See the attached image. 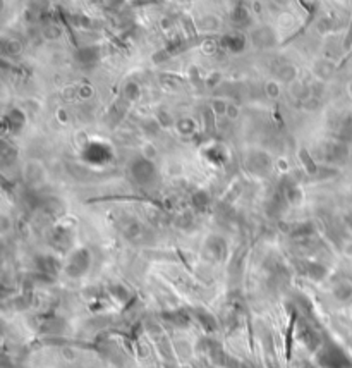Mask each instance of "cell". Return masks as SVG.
<instances>
[{
  "label": "cell",
  "instance_id": "obj_17",
  "mask_svg": "<svg viewBox=\"0 0 352 368\" xmlns=\"http://www.w3.org/2000/svg\"><path fill=\"white\" fill-rule=\"evenodd\" d=\"M122 97H124V102L126 103H134L137 98H139V86H137V83H127L126 88L122 90Z\"/></svg>",
  "mask_w": 352,
  "mask_h": 368
},
{
  "label": "cell",
  "instance_id": "obj_16",
  "mask_svg": "<svg viewBox=\"0 0 352 368\" xmlns=\"http://www.w3.org/2000/svg\"><path fill=\"white\" fill-rule=\"evenodd\" d=\"M160 84L167 90H179L184 86V79L174 74H165V76H160Z\"/></svg>",
  "mask_w": 352,
  "mask_h": 368
},
{
  "label": "cell",
  "instance_id": "obj_22",
  "mask_svg": "<svg viewBox=\"0 0 352 368\" xmlns=\"http://www.w3.org/2000/svg\"><path fill=\"white\" fill-rule=\"evenodd\" d=\"M2 50H4L5 55H18L19 52H21V43L18 42V40H11V42H7V40H4V43H2Z\"/></svg>",
  "mask_w": 352,
  "mask_h": 368
},
{
  "label": "cell",
  "instance_id": "obj_18",
  "mask_svg": "<svg viewBox=\"0 0 352 368\" xmlns=\"http://www.w3.org/2000/svg\"><path fill=\"white\" fill-rule=\"evenodd\" d=\"M124 236H126L127 239H137L141 236V232H143V227H141V224L137 221H129L124 224Z\"/></svg>",
  "mask_w": 352,
  "mask_h": 368
},
{
  "label": "cell",
  "instance_id": "obj_6",
  "mask_svg": "<svg viewBox=\"0 0 352 368\" xmlns=\"http://www.w3.org/2000/svg\"><path fill=\"white\" fill-rule=\"evenodd\" d=\"M206 249L210 253V256H213V260H223L227 255V245L222 238L219 236H211L206 241Z\"/></svg>",
  "mask_w": 352,
  "mask_h": 368
},
{
  "label": "cell",
  "instance_id": "obj_30",
  "mask_svg": "<svg viewBox=\"0 0 352 368\" xmlns=\"http://www.w3.org/2000/svg\"><path fill=\"white\" fill-rule=\"evenodd\" d=\"M225 116L229 117V119H237V116H239V107H237V105H234V103H229V107H227Z\"/></svg>",
  "mask_w": 352,
  "mask_h": 368
},
{
  "label": "cell",
  "instance_id": "obj_19",
  "mask_svg": "<svg viewBox=\"0 0 352 368\" xmlns=\"http://www.w3.org/2000/svg\"><path fill=\"white\" fill-rule=\"evenodd\" d=\"M296 319H297V315L296 313H292L289 330H287V336H286V358L287 360H290V353H292V334H294V325H296Z\"/></svg>",
  "mask_w": 352,
  "mask_h": 368
},
{
  "label": "cell",
  "instance_id": "obj_12",
  "mask_svg": "<svg viewBox=\"0 0 352 368\" xmlns=\"http://www.w3.org/2000/svg\"><path fill=\"white\" fill-rule=\"evenodd\" d=\"M304 272H306V275L309 279L320 282V281H323V279L327 277L328 270H327V267H323L321 263L309 262V263H304Z\"/></svg>",
  "mask_w": 352,
  "mask_h": 368
},
{
  "label": "cell",
  "instance_id": "obj_15",
  "mask_svg": "<svg viewBox=\"0 0 352 368\" xmlns=\"http://www.w3.org/2000/svg\"><path fill=\"white\" fill-rule=\"evenodd\" d=\"M176 129L180 136H193L196 133V123L189 117H182L176 123Z\"/></svg>",
  "mask_w": 352,
  "mask_h": 368
},
{
  "label": "cell",
  "instance_id": "obj_9",
  "mask_svg": "<svg viewBox=\"0 0 352 368\" xmlns=\"http://www.w3.org/2000/svg\"><path fill=\"white\" fill-rule=\"evenodd\" d=\"M301 339H303L304 346L309 351H316V347L320 346V336H318L316 330L309 325L301 327Z\"/></svg>",
  "mask_w": 352,
  "mask_h": 368
},
{
  "label": "cell",
  "instance_id": "obj_31",
  "mask_svg": "<svg viewBox=\"0 0 352 368\" xmlns=\"http://www.w3.org/2000/svg\"><path fill=\"white\" fill-rule=\"evenodd\" d=\"M342 251H344L345 256H351V258H352V239H347V241L344 243V246H342Z\"/></svg>",
  "mask_w": 352,
  "mask_h": 368
},
{
  "label": "cell",
  "instance_id": "obj_21",
  "mask_svg": "<svg viewBox=\"0 0 352 368\" xmlns=\"http://www.w3.org/2000/svg\"><path fill=\"white\" fill-rule=\"evenodd\" d=\"M264 93H266V97L271 100L278 98V97H280V83L275 79H270L264 84Z\"/></svg>",
  "mask_w": 352,
  "mask_h": 368
},
{
  "label": "cell",
  "instance_id": "obj_32",
  "mask_svg": "<svg viewBox=\"0 0 352 368\" xmlns=\"http://www.w3.org/2000/svg\"><path fill=\"white\" fill-rule=\"evenodd\" d=\"M347 91H349V95H351V98H352V81L347 84Z\"/></svg>",
  "mask_w": 352,
  "mask_h": 368
},
{
  "label": "cell",
  "instance_id": "obj_7",
  "mask_svg": "<svg viewBox=\"0 0 352 368\" xmlns=\"http://www.w3.org/2000/svg\"><path fill=\"white\" fill-rule=\"evenodd\" d=\"M289 93H290V97L296 100V102H304L306 98L313 97V95H311L309 84H308L306 81H303V79H297V81H294L292 84H289Z\"/></svg>",
  "mask_w": 352,
  "mask_h": 368
},
{
  "label": "cell",
  "instance_id": "obj_1",
  "mask_svg": "<svg viewBox=\"0 0 352 368\" xmlns=\"http://www.w3.org/2000/svg\"><path fill=\"white\" fill-rule=\"evenodd\" d=\"M89 265H91V255L86 248H79L72 251L69 256V262L66 265V273L69 277H81L88 272Z\"/></svg>",
  "mask_w": 352,
  "mask_h": 368
},
{
  "label": "cell",
  "instance_id": "obj_11",
  "mask_svg": "<svg viewBox=\"0 0 352 368\" xmlns=\"http://www.w3.org/2000/svg\"><path fill=\"white\" fill-rule=\"evenodd\" d=\"M222 45L225 47L227 50H230V52H242L244 47H246V38H244L242 35H237V33H234V35L223 36Z\"/></svg>",
  "mask_w": 352,
  "mask_h": 368
},
{
  "label": "cell",
  "instance_id": "obj_8",
  "mask_svg": "<svg viewBox=\"0 0 352 368\" xmlns=\"http://www.w3.org/2000/svg\"><path fill=\"white\" fill-rule=\"evenodd\" d=\"M299 79V71H297L296 66L292 64H284V66L278 67L277 71V81L284 84H292L294 81Z\"/></svg>",
  "mask_w": 352,
  "mask_h": 368
},
{
  "label": "cell",
  "instance_id": "obj_3",
  "mask_svg": "<svg viewBox=\"0 0 352 368\" xmlns=\"http://www.w3.org/2000/svg\"><path fill=\"white\" fill-rule=\"evenodd\" d=\"M247 169L256 175H266L271 171V158L264 151H251L247 157Z\"/></svg>",
  "mask_w": 352,
  "mask_h": 368
},
{
  "label": "cell",
  "instance_id": "obj_24",
  "mask_svg": "<svg viewBox=\"0 0 352 368\" xmlns=\"http://www.w3.org/2000/svg\"><path fill=\"white\" fill-rule=\"evenodd\" d=\"M193 205L198 210H203V208L208 207V195L204 191H198V193L193 195Z\"/></svg>",
  "mask_w": 352,
  "mask_h": 368
},
{
  "label": "cell",
  "instance_id": "obj_29",
  "mask_svg": "<svg viewBox=\"0 0 352 368\" xmlns=\"http://www.w3.org/2000/svg\"><path fill=\"white\" fill-rule=\"evenodd\" d=\"M60 28L59 26H50V28L45 29V38L46 40H57L60 36Z\"/></svg>",
  "mask_w": 352,
  "mask_h": 368
},
{
  "label": "cell",
  "instance_id": "obj_28",
  "mask_svg": "<svg viewBox=\"0 0 352 368\" xmlns=\"http://www.w3.org/2000/svg\"><path fill=\"white\" fill-rule=\"evenodd\" d=\"M141 150H143V155H141V157L148 158V160H152V158L156 155V148L153 147L152 143H145V145H143V148H141Z\"/></svg>",
  "mask_w": 352,
  "mask_h": 368
},
{
  "label": "cell",
  "instance_id": "obj_27",
  "mask_svg": "<svg viewBox=\"0 0 352 368\" xmlns=\"http://www.w3.org/2000/svg\"><path fill=\"white\" fill-rule=\"evenodd\" d=\"M318 107H320V98H316V97H309V98H306L304 102H301V109L308 110V112H313Z\"/></svg>",
  "mask_w": 352,
  "mask_h": 368
},
{
  "label": "cell",
  "instance_id": "obj_20",
  "mask_svg": "<svg viewBox=\"0 0 352 368\" xmlns=\"http://www.w3.org/2000/svg\"><path fill=\"white\" fill-rule=\"evenodd\" d=\"M38 263H40V269L45 273L57 272V260L53 258V256H42V258L38 260Z\"/></svg>",
  "mask_w": 352,
  "mask_h": 368
},
{
  "label": "cell",
  "instance_id": "obj_13",
  "mask_svg": "<svg viewBox=\"0 0 352 368\" xmlns=\"http://www.w3.org/2000/svg\"><path fill=\"white\" fill-rule=\"evenodd\" d=\"M194 317H196L198 323H199L204 330H208V332H213V330H217V319L213 315H210L208 312L198 310Z\"/></svg>",
  "mask_w": 352,
  "mask_h": 368
},
{
  "label": "cell",
  "instance_id": "obj_4",
  "mask_svg": "<svg viewBox=\"0 0 352 368\" xmlns=\"http://www.w3.org/2000/svg\"><path fill=\"white\" fill-rule=\"evenodd\" d=\"M24 177L29 184H42L43 179H45V169L40 162L31 160L24 167Z\"/></svg>",
  "mask_w": 352,
  "mask_h": 368
},
{
  "label": "cell",
  "instance_id": "obj_10",
  "mask_svg": "<svg viewBox=\"0 0 352 368\" xmlns=\"http://www.w3.org/2000/svg\"><path fill=\"white\" fill-rule=\"evenodd\" d=\"M313 73H314V77H316V79L325 81V79H328L331 74H333V64H331V60L320 59V60H316V62H314Z\"/></svg>",
  "mask_w": 352,
  "mask_h": 368
},
{
  "label": "cell",
  "instance_id": "obj_26",
  "mask_svg": "<svg viewBox=\"0 0 352 368\" xmlns=\"http://www.w3.org/2000/svg\"><path fill=\"white\" fill-rule=\"evenodd\" d=\"M110 293H112V296L119 303H124L129 298V293H127V289L122 288V286H113V288H110Z\"/></svg>",
  "mask_w": 352,
  "mask_h": 368
},
{
  "label": "cell",
  "instance_id": "obj_25",
  "mask_svg": "<svg viewBox=\"0 0 352 368\" xmlns=\"http://www.w3.org/2000/svg\"><path fill=\"white\" fill-rule=\"evenodd\" d=\"M333 294H335V298H337V299L344 301V299H347V298H351V296H352V288H351V286H347V284H340V286H337V288H335Z\"/></svg>",
  "mask_w": 352,
  "mask_h": 368
},
{
  "label": "cell",
  "instance_id": "obj_2",
  "mask_svg": "<svg viewBox=\"0 0 352 368\" xmlns=\"http://www.w3.org/2000/svg\"><path fill=\"white\" fill-rule=\"evenodd\" d=\"M131 174H132L134 181H136L139 186H148L156 177V171H155V167H153L152 160H148V158H145V157H139L132 162V165H131Z\"/></svg>",
  "mask_w": 352,
  "mask_h": 368
},
{
  "label": "cell",
  "instance_id": "obj_5",
  "mask_svg": "<svg viewBox=\"0 0 352 368\" xmlns=\"http://www.w3.org/2000/svg\"><path fill=\"white\" fill-rule=\"evenodd\" d=\"M275 42H277V36L270 28H261L253 33V43L258 49H268V47L275 45Z\"/></svg>",
  "mask_w": 352,
  "mask_h": 368
},
{
  "label": "cell",
  "instance_id": "obj_14",
  "mask_svg": "<svg viewBox=\"0 0 352 368\" xmlns=\"http://www.w3.org/2000/svg\"><path fill=\"white\" fill-rule=\"evenodd\" d=\"M299 160L303 162L304 169H306V172L309 175H316L318 172H320L316 162H314V158L311 157V153L306 150V148H301V150H299Z\"/></svg>",
  "mask_w": 352,
  "mask_h": 368
},
{
  "label": "cell",
  "instance_id": "obj_23",
  "mask_svg": "<svg viewBox=\"0 0 352 368\" xmlns=\"http://www.w3.org/2000/svg\"><path fill=\"white\" fill-rule=\"evenodd\" d=\"M287 201H289L290 205H299L301 200H303V191L299 190L297 186H289L287 188Z\"/></svg>",
  "mask_w": 352,
  "mask_h": 368
}]
</instances>
